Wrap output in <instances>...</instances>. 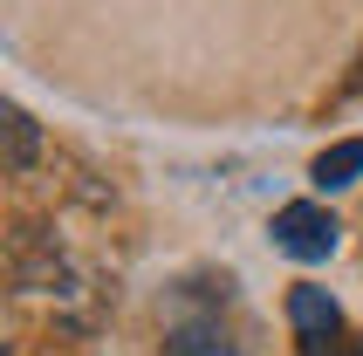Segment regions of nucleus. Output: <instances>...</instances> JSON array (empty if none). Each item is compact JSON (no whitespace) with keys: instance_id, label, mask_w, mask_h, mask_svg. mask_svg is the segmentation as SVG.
I'll return each mask as SVG.
<instances>
[{"instance_id":"nucleus-1","label":"nucleus","mask_w":363,"mask_h":356,"mask_svg":"<svg viewBox=\"0 0 363 356\" xmlns=\"http://www.w3.org/2000/svg\"><path fill=\"white\" fill-rule=\"evenodd\" d=\"M267 233H274V247H281L288 260H329L343 226H336V213H329V206L295 199V206H281V213H274V226H267Z\"/></svg>"},{"instance_id":"nucleus-2","label":"nucleus","mask_w":363,"mask_h":356,"mask_svg":"<svg viewBox=\"0 0 363 356\" xmlns=\"http://www.w3.org/2000/svg\"><path fill=\"white\" fill-rule=\"evenodd\" d=\"M288 329H295L302 356L343 350V308H336L329 288H315V281H295V288H288Z\"/></svg>"},{"instance_id":"nucleus-3","label":"nucleus","mask_w":363,"mask_h":356,"mask_svg":"<svg viewBox=\"0 0 363 356\" xmlns=\"http://www.w3.org/2000/svg\"><path fill=\"white\" fill-rule=\"evenodd\" d=\"M363 178V138H343V144H329L323 158L308 165V185L315 192H350Z\"/></svg>"},{"instance_id":"nucleus-4","label":"nucleus","mask_w":363,"mask_h":356,"mask_svg":"<svg viewBox=\"0 0 363 356\" xmlns=\"http://www.w3.org/2000/svg\"><path fill=\"white\" fill-rule=\"evenodd\" d=\"M164 356H240V350H233V336L220 322H179L164 336Z\"/></svg>"},{"instance_id":"nucleus-5","label":"nucleus","mask_w":363,"mask_h":356,"mask_svg":"<svg viewBox=\"0 0 363 356\" xmlns=\"http://www.w3.org/2000/svg\"><path fill=\"white\" fill-rule=\"evenodd\" d=\"M7 172L14 178H28L35 172V158H41V130H35V117H28V110H21V103H7Z\"/></svg>"},{"instance_id":"nucleus-6","label":"nucleus","mask_w":363,"mask_h":356,"mask_svg":"<svg viewBox=\"0 0 363 356\" xmlns=\"http://www.w3.org/2000/svg\"><path fill=\"white\" fill-rule=\"evenodd\" d=\"M357 356H363V350H357Z\"/></svg>"}]
</instances>
